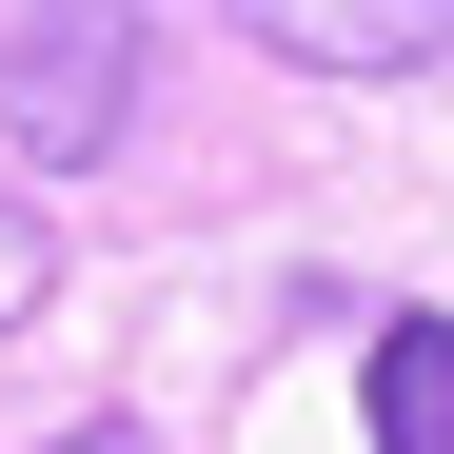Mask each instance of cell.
<instances>
[{"label":"cell","instance_id":"obj_1","mask_svg":"<svg viewBox=\"0 0 454 454\" xmlns=\"http://www.w3.org/2000/svg\"><path fill=\"white\" fill-rule=\"evenodd\" d=\"M119 119H138V20H20L0 40V138L40 178H80Z\"/></svg>","mask_w":454,"mask_h":454},{"label":"cell","instance_id":"obj_2","mask_svg":"<svg viewBox=\"0 0 454 454\" xmlns=\"http://www.w3.org/2000/svg\"><path fill=\"white\" fill-rule=\"evenodd\" d=\"M238 40L317 59V80H415V59H454V0H257Z\"/></svg>","mask_w":454,"mask_h":454},{"label":"cell","instance_id":"obj_3","mask_svg":"<svg viewBox=\"0 0 454 454\" xmlns=\"http://www.w3.org/2000/svg\"><path fill=\"white\" fill-rule=\"evenodd\" d=\"M356 415H375V454H454V317H375Z\"/></svg>","mask_w":454,"mask_h":454},{"label":"cell","instance_id":"obj_4","mask_svg":"<svg viewBox=\"0 0 454 454\" xmlns=\"http://www.w3.org/2000/svg\"><path fill=\"white\" fill-rule=\"evenodd\" d=\"M40 277H59V217H20V198H0V317H40Z\"/></svg>","mask_w":454,"mask_h":454},{"label":"cell","instance_id":"obj_5","mask_svg":"<svg viewBox=\"0 0 454 454\" xmlns=\"http://www.w3.org/2000/svg\"><path fill=\"white\" fill-rule=\"evenodd\" d=\"M59 454H138V434H119V415H80V434H59Z\"/></svg>","mask_w":454,"mask_h":454}]
</instances>
